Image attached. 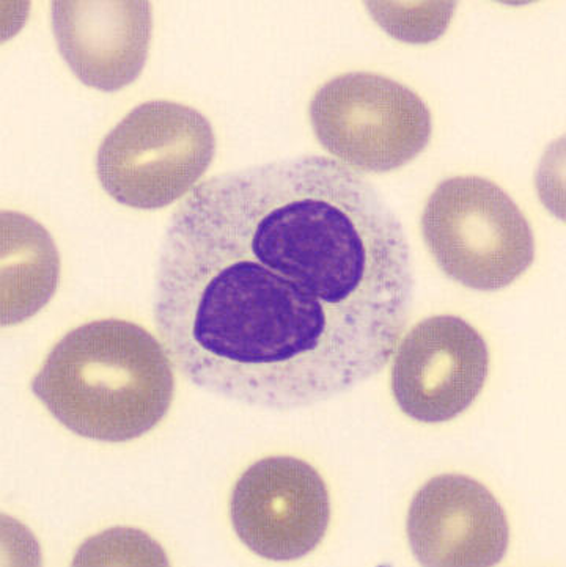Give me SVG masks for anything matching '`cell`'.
<instances>
[{
    "instance_id": "obj_1",
    "label": "cell",
    "mask_w": 566,
    "mask_h": 567,
    "mask_svg": "<svg viewBox=\"0 0 566 567\" xmlns=\"http://www.w3.org/2000/svg\"><path fill=\"white\" fill-rule=\"evenodd\" d=\"M414 288L384 197L339 161L294 157L213 176L176 209L156 329L191 384L291 411L380 374Z\"/></svg>"
},
{
    "instance_id": "obj_2",
    "label": "cell",
    "mask_w": 566,
    "mask_h": 567,
    "mask_svg": "<svg viewBox=\"0 0 566 567\" xmlns=\"http://www.w3.org/2000/svg\"><path fill=\"white\" fill-rule=\"evenodd\" d=\"M32 392L71 433L90 441H136L171 411V355L148 330L101 319L71 330L52 348Z\"/></svg>"
},
{
    "instance_id": "obj_3",
    "label": "cell",
    "mask_w": 566,
    "mask_h": 567,
    "mask_svg": "<svg viewBox=\"0 0 566 567\" xmlns=\"http://www.w3.org/2000/svg\"><path fill=\"white\" fill-rule=\"evenodd\" d=\"M422 233L442 272L475 291L515 284L535 260L526 216L501 186L482 176H453L434 189Z\"/></svg>"
},
{
    "instance_id": "obj_4",
    "label": "cell",
    "mask_w": 566,
    "mask_h": 567,
    "mask_svg": "<svg viewBox=\"0 0 566 567\" xmlns=\"http://www.w3.org/2000/svg\"><path fill=\"white\" fill-rule=\"evenodd\" d=\"M215 154V131L205 115L174 101H148L101 142L96 174L115 202L153 212L194 189Z\"/></svg>"
},
{
    "instance_id": "obj_5",
    "label": "cell",
    "mask_w": 566,
    "mask_h": 567,
    "mask_svg": "<svg viewBox=\"0 0 566 567\" xmlns=\"http://www.w3.org/2000/svg\"><path fill=\"white\" fill-rule=\"evenodd\" d=\"M322 148L344 167L385 174L414 161L431 141V112L407 85L374 73L340 74L310 103Z\"/></svg>"
},
{
    "instance_id": "obj_6",
    "label": "cell",
    "mask_w": 566,
    "mask_h": 567,
    "mask_svg": "<svg viewBox=\"0 0 566 567\" xmlns=\"http://www.w3.org/2000/svg\"><path fill=\"white\" fill-rule=\"evenodd\" d=\"M236 536L269 561H296L320 546L331 522V497L306 461H257L236 481L230 498Z\"/></svg>"
},
{
    "instance_id": "obj_7",
    "label": "cell",
    "mask_w": 566,
    "mask_h": 567,
    "mask_svg": "<svg viewBox=\"0 0 566 567\" xmlns=\"http://www.w3.org/2000/svg\"><path fill=\"white\" fill-rule=\"evenodd\" d=\"M393 354V398L419 423H447L464 414L488 379L485 338L453 315L418 322Z\"/></svg>"
},
{
    "instance_id": "obj_8",
    "label": "cell",
    "mask_w": 566,
    "mask_h": 567,
    "mask_svg": "<svg viewBox=\"0 0 566 567\" xmlns=\"http://www.w3.org/2000/svg\"><path fill=\"white\" fill-rule=\"evenodd\" d=\"M408 540L419 565L491 567L507 555V514L488 487L459 473L423 484L412 498Z\"/></svg>"
},
{
    "instance_id": "obj_9",
    "label": "cell",
    "mask_w": 566,
    "mask_h": 567,
    "mask_svg": "<svg viewBox=\"0 0 566 567\" xmlns=\"http://www.w3.org/2000/svg\"><path fill=\"white\" fill-rule=\"evenodd\" d=\"M52 30L60 54L88 87L119 92L147 63L153 10L144 0H59Z\"/></svg>"
},
{
    "instance_id": "obj_10",
    "label": "cell",
    "mask_w": 566,
    "mask_h": 567,
    "mask_svg": "<svg viewBox=\"0 0 566 567\" xmlns=\"http://www.w3.org/2000/svg\"><path fill=\"white\" fill-rule=\"evenodd\" d=\"M60 281V257L43 225L2 213V326H17L50 303Z\"/></svg>"
},
{
    "instance_id": "obj_11",
    "label": "cell",
    "mask_w": 566,
    "mask_h": 567,
    "mask_svg": "<svg viewBox=\"0 0 566 567\" xmlns=\"http://www.w3.org/2000/svg\"><path fill=\"white\" fill-rule=\"evenodd\" d=\"M369 7L382 28L408 43H429L440 39L455 11L452 2H373Z\"/></svg>"
}]
</instances>
